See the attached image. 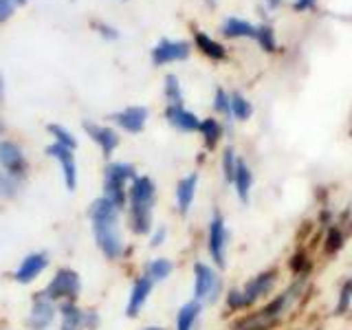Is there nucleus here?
Listing matches in <instances>:
<instances>
[{"mask_svg": "<svg viewBox=\"0 0 352 330\" xmlns=\"http://www.w3.org/2000/svg\"><path fill=\"white\" fill-rule=\"evenodd\" d=\"M91 227L99 251L108 260H121L126 253V242L119 229V209L108 198H97L91 205Z\"/></svg>", "mask_w": 352, "mask_h": 330, "instance_id": "f257e3e1", "label": "nucleus"}, {"mask_svg": "<svg viewBox=\"0 0 352 330\" xmlns=\"http://www.w3.org/2000/svg\"><path fill=\"white\" fill-rule=\"evenodd\" d=\"M157 205V183L150 176H137L128 185V223L137 236L152 231V212Z\"/></svg>", "mask_w": 352, "mask_h": 330, "instance_id": "f03ea898", "label": "nucleus"}, {"mask_svg": "<svg viewBox=\"0 0 352 330\" xmlns=\"http://www.w3.org/2000/svg\"><path fill=\"white\" fill-rule=\"evenodd\" d=\"M304 284H306V275H297V280L289 286V289L280 295H275L273 300L264 308H260L258 313L242 317L236 324V330H269V328H273L284 317V313L302 297Z\"/></svg>", "mask_w": 352, "mask_h": 330, "instance_id": "7ed1b4c3", "label": "nucleus"}, {"mask_svg": "<svg viewBox=\"0 0 352 330\" xmlns=\"http://www.w3.org/2000/svg\"><path fill=\"white\" fill-rule=\"evenodd\" d=\"M135 165L130 163H108L104 172V198H108L119 212L128 203V185L137 179Z\"/></svg>", "mask_w": 352, "mask_h": 330, "instance_id": "20e7f679", "label": "nucleus"}, {"mask_svg": "<svg viewBox=\"0 0 352 330\" xmlns=\"http://www.w3.org/2000/svg\"><path fill=\"white\" fill-rule=\"evenodd\" d=\"M223 295V278L205 262L194 264V300L201 304H216Z\"/></svg>", "mask_w": 352, "mask_h": 330, "instance_id": "39448f33", "label": "nucleus"}, {"mask_svg": "<svg viewBox=\"0 0 352 330\" xmlns=\"http://www.w3.org/2000/svg\"><path fill=\"white\" fill-rule=\"evenodd\" d=\"M82 293V280L80 273L73 269H60L53 275L47 289L42 291L44 297H49L51 302H77Z\"/></svg>", "mask_w": 352, "mask_h": 330, "instance_id": "423d86ee", "label": "nucleus"}, {"mask_svg": "<svg viewBox=\"0 0 352 330\" xmlns=\"http://www.w3.org/2000/svg\"><path fill=\"white\" fill-rule=\"evenodd\" d=\"M227 245H229V231L225 225V218L223 214L216 212L207 227V251L218 269H225L227 264Z\"/></svg>", "mask_w": 352, "mask_h": 330, "instance_id": "0eeeda50", "label": "nucleus"}, {"mask_svg": "<svg viewBox=\"0 0 352 330\" xmlns=\"http://www.w3.org/2000/svg\"><path fill=\"white\" fill-rule=\"evenodd\" d=\"M0 168L11 179L25 181V176L29 172V163L25 152H22V148L16 141H0Z\"/></svg>", "mask_w": 352, "mask_h": 330, "instance_id": "6e6552de", "label": "nucleus"}, {"mask_svg": "<svg viewBox=\"0 0 352 330\" xmlns=\"http://www.w3.org/2000/svg\"><path fill=\"white\" fill-rule=\"evenodd\" d=\"M58 313L62 315V326L73 330H97L102 324V317L95 311H84L77 306V302H62Z\"/></svg>", "mask_w": 352, "mask_h": 330, "instance_id": "1a4fd4ad", "label": "nucleus"}, {"mask_svg": "<svg viewBox=\"0 0 352 330\" xmlns=\"http://www.w3.org/2000/svg\"><path fill=\"white\" fill-rule=\"evenodd\" d=\"M275 284H278V269H267L258 275H253V278L242 286V295H245V304L247 308L256 306L260 300H264L267 295L273 293Z\"/></svg>", "mask_w": 352, "mask_h": 330, "instance_id": "9d476101", "label": "nucleus"}, {"mask_svg": "<svg viewBox=\"0 0 352 330\" xmlns=\"http://www.w3.org/2000/svg\"><path fill=\"white\" fill-rule=\"evenodd\" d=\"M55 315H58V306H55V302H51L49 297H44L42 293H36L31 300L27 326H29V330H49L55 322Z\"/></svg>", "mask_w": 352, "mask_h": 330, "instance_id": "9b49d317", "label": "nucleus"}, {"mask_svg": "<svg viewBox=\"0 0 352 330\" xmlns=\"http://www.w3.org/2000/svg\"><path fill=\"white\" fill-rule=\"evenodd\" d=\"M47 267H49V253H44V251L29 253V256L20 260L18 269L14 271V280L18 284H31L40 278Z\"/></svg>", "mask_w": 352, "mask_h": 330, "instance_id": "f8f14e48", "label": "nucleus"}, {"mask_svg": "<svg viewBox=\"0 0 352 330\" xmlns=\"http://www.w3.org/2000/svg\"><path fill=\"white\" fill-rule=\"evenodd\" d=\"M190 55V44L183 40H161L152 49V62L154 66H165L170 62H183Z\"/></svg>", "mask_w": 352, "mask_h": 330, "instance_id": "ddd939ff", "label": "nucleus"}, {"mask_svg": "<svg viewBox=\"0 0 352 330\" xmlns=\"http://www.w3.org/2000/svg\"><path fill=\"white\" fill-rule=\"evenodd\" d=\"M47 154L51 159L60 163V170L64 176V185L69 187V192H73L77 187V163H75V154L73 150L60 146V143H51L47 148Z\"/></svg>", "mask_w": 352, "mask_h": 330, "instance_id": "4468645a", "label": "nucleus"}, {"mask_svg": "<svg viewBox=\"0 0 352 330\" xmlns=\"http://www.w3.org/2000/svg\"><path fill=\"white\" fill-rule=\"evenodd\" d=\"M148 108L146 106H128L124 110L113 115V121L121 128L130 132V135H137L143 128H146V121H148Z\"/></svg>", "mask_w": 352, "mask_h": 330, "instance_id": "2eb2a0df", "label": "nucleus"}, {"mask_svg": "<svg viewBox=\"0 0 352 330\" xmlns=\"http://www.w3.org/2000/svg\"><path fill=\"white\" fill-rule=\"evenodd\" d=\"M152 289H154V282L148 278V275H139L132 284L130 289V297H128V306H126V315L128 317H137L141 313V308L146 306L148 297L152 295Z\"/></svg>", "mask_w": 352, "mask_h": 330, "instance_id": "dca6fc26", "label": "nucleus"}, {"mask_svg": "<svg viewBox=\"0 0 352 330\" xmlns=\"http://www.w3.org/2000/svg\"><path fill=\"white\" fill-rule=\"evenodd\" d=\"M84 130L88 132V137H91L97 143L99 150L104 152V157H110V154L117 150V146H119V135H117L113 128L93 124V121H86Z\"/></svg>", "mask_w": 352, "mask_h": 330, "instance_id": "f3484780", "label": "nucleus"}, {"mask_svg": "<svg viewBox=\"0 0 352 330\" xmlns=\"http://www.w3.org/2000/svg\"><path fill=\"white\" fill-rule=\"evenodd\" d=\"M196 190H198V174L192 172L183 176L176 185V207H179V214L181 216H187L190 214V209L194 205V198H196Z\"/></svg>", "mask_w": 352, "mask_h": 330, "instance_id": "a211bd4d", "label": "nucleus"}, {"mask_svg": "<svg viewBox=\"0 0 352 330\" xmlns=\"http://www.w3.org/2000/svg\"><path fill=\"white\" fill-rule=\"evenodd\" d=\"M165 119H168L170 126L181 132H198V126H201V119L185 106H168L165 108Z\"/></svg>", "mask_w": 352, "mask_h": 330, "instance_id": "6ab92c4d", "label": "nucleus"}, {"mask_svg": "<svg viewBox=\"0 0 352 330\" xmlns=\"http://www.w3.org/2000/svg\"><path fill=\"white\" fill-rule=\"evenodd\" d=\"M234 187H236V194L240 198V203H249V198H251V187H253V172L249 165L238 159V165H236V174H234Z\"/></svg>", "mask_w": 352, "mask_h": 330, "instance_id": "aec40b11", "label": "nucleus"}, {"mask_svg": "<svg viewBox=\"0 0 352 330\" xmlns=\"http://www.w3.org/2000/svg\"><path fill=\"white\" fill-rule=\"evenodd\" d=\"M201 313H203V304L201 302H196V300L185 302L179 308V315H176V330H194Z\"/></svg>", "mask_w": 352, "mask_h": 330, "instance_id": "412c9836", "label": "nucleus"}, {"mask_svg": "<svg viewBox=\"0 0 352 330\" xmlns=\"http://www.w3.org/2000/svg\"><path fill=\"white\" fill-rule=\"evenodd\" d=\"M256 29L258 27L240 18H227L223 22V36L227 38H256Z\"/></svg>", "mask_w": 352, "mask_h": 330, "instance_id": "4be33fe9", "label": "nucleus"}, {"mask_svg": "<svg viewBox=\"0 0 352 330\" xmlns=\"http://www.w3.org/2000/svg\"><path fill=\"white\" fill-rule=\"evenodd\" d=\"M174 271V264L168 260V258H154L146 264V269H143V275H148V278L157 284V282H165L170 278V273Z\"/></svg>", "mask_w": 352, "mask_h": 330, "instance_id": "5701e85b", "label": "nucleus"}, {"mask_svg": "<svg viewBox=\"0 0 352 330\" xmlns=\"http://www.w3.org/2000/svg\"><path fill=\"white\" fill-rule=\"evenodd\" d=\"M198 132L203 135L205 139V146L212 150L216 148V143L223 137V126H220V121L214 119V117H207V119H201V126H198Z\"/></svg>", "mask_w": 352, "mask_h": 330, "instance_id": "b1692460", "label": "nucleus"}, {"mask_svg": "<svg viewBox=\"0 0 352 330\" xmlns=\"http://www.w3.org/2000/svg\"><path fill=\"white\" fill-rule=\"evenodd\" d=\"M194 40H196V47L201 49L207 55V58H212V60H223L225 58V47H223V44H218L216 40L209 38L207 33L198 31L196 36H194Z\"/></svg>", "mask_w": 352, "mask_h": 330, "instance_id": "393cba45", "label": "nucleus"}, {"mask_svg": "<svg viewBox=\"0 0 352 330\" xmlns=\"http://www.w3.org/2000/svg\"><path fill=\"white\" fill-rule=\"evenodd\" d=\"M229 108H231V117L238 121H247L253 115V106L247 102V97H242L240 93L229 95Z\"/></svg>", "mask_w": 352, "mask_h": 330, "instance_id": "a878e982", "label": "nucleus"}, {"mask_svg": "<svg viewBox=\"0 0 352 330\" xmlns=\"http://www.w3.org/2000/svg\"><path fill=\"white\" fill-rule=\"evenodd\" d=\"M165 99H168V106H183V88L176 75L165 77Z\"/></svg>", "mask_w": 352, "mask_h": 330, "instance_id": "bb28decb", "label": "nucleus"}, {"mask_svg": "<svg viewBox=\"0 0 352 330\" xmlns=\"http://www.w3.org/2000/svg\"><path fill=\"white\" fill-rule=\"evenodd\" d=\"M49 135L55 139L53 143H60V146L69 148V150H75L77 148V139L71 130H66L64 126H58V124H51L49 126Z\"/></svg>", "mask_w": 352, "mask_h": 330, "instance_id": "cd10ccee", "label": "nucleus"}, {"mask_svg": "<svg viewBox=\"0 0 352 330\" xmlns=\"http://www.w3.org/2000/svg\"><path fill=\"white\" fill-rule=\"evenodd\" d=\"M22 181L11 179L9 174L0 172V201H9V198H16L20 194Z\"/></svg>", "mask_w": 352, "mask_h": 330, "instance_id": "c85d7f7f", "label": "nucleus"}, {"mask_svg": "<svg viewBox=\"0 0 352 330\" xmlns=\"http://www.w3.org/2000/svg\"><path fill=\"white\" fill-rule=\"evenodd\" d=\"M220 165H223V176H225V181L231 183L234 181V174H236V165H238V154L236 150L227 146L223 150V161H220Z\"/></svg>", "mask_w": 352, "mask_h": 330, "instance_id": "c756f323", "label": "nucleus"}, {"mask_svg": "<svg viewBox=\"0 0 352 330\" xmlns=\"http://www.w3.org/2000/svg\"><path fill=\"white\" fill-rule=\"evenodd\" d=\"M256 40H258L260 47L264 51H269V53H273L275 49H278V42H275V31L269 25H262V27L256 29Z\"/></svg>", "mask_w": 352, "mask_h": 330, "instance_id": "7c9ffc66", "label": "nucleus"}, {"mask_svg": "<svg viewBox=\"0 0 352 330\" xmlns=\"http://www.w3.org/2000/svg\"><path fill=\"white\" fill-rule=\"evenodd\" d=\"M225 304L229 311H234V313H240V311H245L247 304H245V295H242L240 289H229L227 295H225Z\"/></svg>", "mask_w": 352, "mask_h": 330, "instance_id": "2f4dec72", "label": "nucleus"}, {"mask_svg": "<svg viewBox=\"0 0 352 330\" xmlns=\"http://www.w3.org/2000/svg\"><path fill=\"white\" fill-rule=\"evenodd\" d=\"M344 247V231L339 227H330L328 236H326V253H335Z\"/></svg>", "mask_w": 352, "mask_h": 330, "instance_id": "473e14b6", "label": "nucleus"}, {"mask_svg": "<svg viewBox=\"0 0 352 330\" xmlns=\"http://www.w3.org/2000/svg\"><path fill=\"white\" fill-rule=\"evenodd\" d=\"M352 304V278L346 280V284L339 291V304H337V315H344Z\"/></svg>", "mask_w": 352, "mask_h": 330, "instance_id": "72a5a7b5", "label": "nucleus"}, {"mask_svg": "<svg viewBox=\"0 0 352 330\" xmlns=\"http://www.w3.org/2000/svg\"><path fill=\"white\" fill-rule=\"evenodd\" d=\"M214 108H216V113H220L223 117H231L229 95L223 91V88H218V91H216V97H214Z\"/></svg>", "mask_w": 352, "mask_h": 330, "instance_id": "f704fd0d", "label": "nucleus"}, {"mask_svg": "<svg viewBox=\"0 0 352 330\" xmlns=\"http://www.w3.org/2000/svg\"><path fill=\"white\" fill-rule=\"evenodd\" d=\"M165 240H168V229H165V227H157V229L150 231V247L157 249V247L163 245Z\"/></svg>", "mask_w": 352, "mask_h": 330, "instance_id": "c9c22d12", "label": "nucleus"}, {"mask_svg": "<svg viewBox=\"0 0 352 330\" xmlns=\"http://www.w3.org/2000/svg\"><path fill=\"white\" fill-rule=\"evenodd\" d=\"M95 29L99 31V36H104L106 40H117L119 38V31L115 27H110V25H104V22L95 25Z\"/></svg>", "mask_w": 352, "mask_h": 330, "instance_id": "e433bc0d", "label": "nucleus"}, {"mask_svg": "<svg viewBox=\"0 0 352 330\" xmlns=\"http://www.w3.org/2000/svg\"><path fill=\"white\" fill-rule=\"evenodd\" d=\"M14 0H0V22L9 20V16L14 14Z\"/></svg>", "mask_w": 352, "mask_h": 330, "instance_id": "4c0bfd02", "label": "nucleus"}, {"mask_svg": "<svg viewBox=\"0 0 352 330\" xmlns=\"http://www.w3.org/2000/svg\"><path fill=\"white\" fill-rule=\"evenodd\" d=\"M315 3L317 0H295L293 7H295V11H306V9H313Z\"/></svg>", "mask_w": 352, "mask_h": 330, "instance_id": "58836bf2", "label": "nucleus"}, {"mask_svg": "<svg viewBox=\"0 0 352 330\" xmlns=\"http://www.w3.org/2000/svg\"><path fill=\"white\" fill-rule=\"evenodd\" d=\"M267 5H269L271 9H275V7H280V5H282V0H267Z\"/></svg>", "mask_w": 352, "mask_h": 330, "instance_id": "ea45409f", "label": "nucleus"}, {"mask_svg": "<svg viewBox=\"0 0 352 330\" xmlns=\"http://www.w3.org/2000/svg\"><path fill=\"white\" fill-rule=\"evenodd\" d=\"M3 95H5V82H3V77H0V102H3Z\"/></svg>", "mask_w": 352, "mask_h": 330, "instance_id": "a19ab883", "label": "nucleus"}, {"mask_svg": "<svg viewBox=\"0 0 352 330\" xmlns=\"http://www.w3.org/2000/svg\"><path fill=\"white\" fill-rule=\"evenodd\" d=\"M3 132H5V124H3V119H0V137H3Z\"/></svg>", "mask_w": 352, "mask_h": 330, "instance_id": "79ce46f5", "label": "nucleus"}, {"mask_svg": "<svg viewBox=\"0 0 352 330\" xmlns=\"http://www.w3.org/2000/svg\"><path fill=\"white\" fill-rule=\"evenodd\" d=\"M27 0H14V5H25Z\"/></svg>", "mask_w": 352, "mask_h": 330, "instance_id": "37998d69", "label": "nucleus"}, {"mask_svg": "<svg viewBox=\"0 0 352 330\" xmlns=\"http://www.w3.org/2000/svg\"><path fill=\"white\" fill-rule=\"evenodd\" d=\"M146 330H165V328H159V326H150V328H146Z\"/></svg>", "mask_w": 352, "mask_h": 330, "instance_id": "c03bdc74", "label": "nucleus"}, {"mask_svg": "<svg viewBox=\"0 0 352 330\" xmlns=\"http://www.w3.org/2000/svg\"><path fill=\"white\" fill-rule=\"evenodd\" d=\"M62 330H73V328H66V326H62Z\"/></svg>", "mask_w": 352, "mask_h": 330, "instance_id": "a18cd8bd", "label": "nucleus"}]
</instances>
